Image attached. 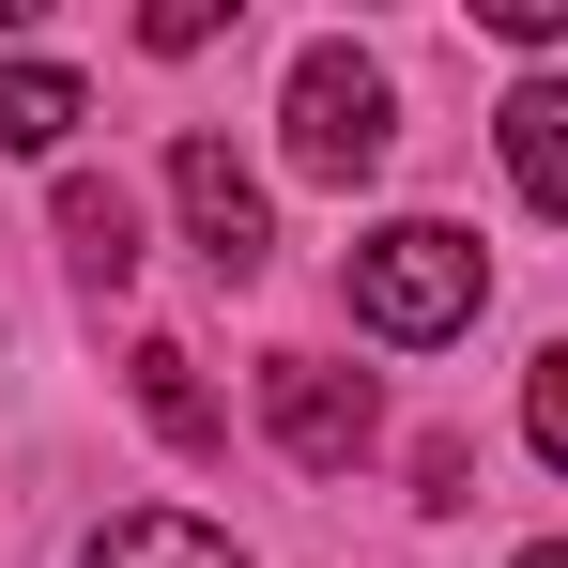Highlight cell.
<instances>
[{
	"instance_id": "1",
	"label": "cell",
	"mask_w": 568,
	"mask_h": 568,
	"mask_svg": "<svg viewBox=\"0 0 568 568\" xmlns=\"http://www.w3.org/2000/svg\"><path fill=\"white\" fill-rule=\"evenodd\" d=\"M476 292H491V262H476V231H446V215H399V231H369V246H354V323H369V338H399V354L462 338Z\"/></svg>"
},
{
	"instance_id": "2",
	"label": "cell",
	"mask_w": 568,
	"mask_h": 568,
	"mask_svg": "<svg viewBox=\"0 0 568 568\" xmlns=\"http://www.w3.org/2000/svg\"><path fill=\"white\" fill-rule=\"evenodd\" d=\"M277 123H292V170H307V185H369L384 139H399V123H384V62H354V47H307Z\"/></svg>"
},
{
	"instance_id": "3",
	"label": "cell",
	"mask_w": 568,
	"mask_h": 568,
	"mask_svg": "<svg viewBox=\"0 0 568 568\" xmlns=\"http://www.w3.org/2000/svg\"><path fill=\"white\" fill-rule=\"evenodd\" d=\"M170 200H185V231H200V262H215V277H262V262H277V215H262V170H246V154H231V139H170Z\"/></svg>"
},
{
	"instance_id": "4",
	"label": "cell",
	"mask_w": 568,
	"mask_h": 568,
	"mask_svg": "<svg viewBox=\"0 0 568 568\" xmlns=\"http://www.w3.org/2000/svg\"><path fill=\"white\" fill-rule=\"evenodd\" d=\"M262 430H277L307 476H338V462H369V430H384V399L369 369H323V354H277L262 369Z\"/></svg>"
},
{
	"instance_id": "5",
	"label": "cell",
	"mask_w": 568,
	"mask_h": 568,
	"mask_svg": "<svg viewBox=\"0 0 568 568\" xmlns=\"http://www.w3.org/2000/svg\"><path fill=\"white\" fill-rule=\"evenodd\" d=\"M62 262H78L93 292H123V277H139V200L93 185V170H62Z\"/></svg>"
},
{
	"instance_id": "6",
	"label": "cell",
	"mask_w": 568,
	"mask_h": 568,
	"mask_svg": "<svg viewBox=\"0 0 568 568\" xmlns=\"http://www.w3.org/2000/svg\"><path fill=\"white\" fill-rule=\"evenodd\" d=\"M507 185L568 215V78H523L507 93Z\"/></svg>"
},
{
	"instance_id": "7",
	"label": "cell",
	"mask_w": 568,
	"mask_h": 568,
	"mask_svg": "<svg viewBox=\"0 0 568 568\" xmlns=\"http://www.w3.org/2000/svg\"><path fill=\"white\" fill-rule=\"evenodd\" d=\"M78 123H93V93L62 62H0V154H62Z\"/></svg>"
},
{
	"instance_id": "8",
	"label": "cell",
	"mask_w": 568,
	"mask_h": 568,
	"mask_svg": "<svg viewBox=\"0 0 568 568\" xmlns=\"http://www.w3.org/2000/svg\"><path fill=\"white\" fill-rule=\"evenodd\" d=\"M78 568H246V554H231L215 523H185V507H139V523H108Z\"/></svg>"
},
{
	"instance_id": "9",
	"label": "cell",
	"mask_w": 568,
	"mask_h": 568,
	"mask_svg": "<svg viewBox=\"0 0 568 568\" xmlns=\"http://www.w3.org/2000/svg\"><path fill=\"white\" fill-rule=\"evenodd\" d=\"M139 415H154L170 446H215V399H200V354H185V338H139Z\"/></svg>"
},
{
	"instance_id": "10",
	"label": "cell",
	"mask_w": 568,
	"mask_h": 568,
	"mask_svg": "<svg viewBox=\"0 0 568 568\" xmlns=\"http://www.w3.org/2000/svg\"><path fill=\"white\" fill-rule=\"evenodd\" d=\"M523 430H538V462L568 476V338L538 354V369H523Z\"/></svg>"
},
{
	"instance_id": "11",
	"label": "cell",
	"mask_w": 568,
	"mask_h": 568,
	"mask_svg": "<svg viewBox=\"0 0 568 568\" xmlns=\"http://www.w3.org/2000/svg\"><path fill=\"white\" fill-rule=\"evenodd\" d=\"M476 16H491L507 47H554V31H568V0H476Z\"/></svg>"
},
{
	"instance_id": "12",
	"label": "cell",
	"mask_w": 568,
	"mask_h": 568,
	"mask_svg": "<svg viewBox=\"0 0 568 568\" xmlns=\"http://www.w3.org/2000/svg\"><path fill=\"white\" fill-rule=\"evenodd\" d=\"M523 568H568V538H538V554H523Z\"/></svg>"
}]
</instances>
